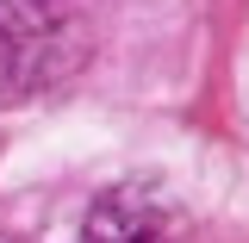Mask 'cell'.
<instances>
[{
  "mask_svg": "<svg viewBox=\"0 0 249 243\" xmlns=\"http://www.w3.org/2000/svg\"><path fill=\"white\" fill-rule=\"evenodd\" d=\"M88 62L69 0H0V100H44Z\"/></svg>",
  "mask_w": 249,
  "mask_h": 243,
  "instance_id": "cell-1",
  "label": "cell"
},
{
  "mask_svg": "<svg viewBox=\"0 0 249 243\" xmlns=\"http://www.w3.org/2000/svg\"><path fill=\"white\" fill-rule=\"evenodd\" d=\"M81 243H193L181 206L143 181L106 187L81 218Z\"/></svg>",
  "mask_w": 249,
  "mask_h": 243,
  "instance_id": "cell-2",
  "label": "cell"
},
{
  "mask_svg": "<svg viewBox=\"0 0 249 243\" xmlns=\"http://www.w3.org/2000/svg\"><path fill=\"white\" fill-rule=\"evenodd\" d=\"M0 243H6V231H0Z\"/></svg>",
  "mask_w": 249,
  "mask_h": 243,
  "instance_id": "cell-3",
  "label": "cell"
}]
</instances>
